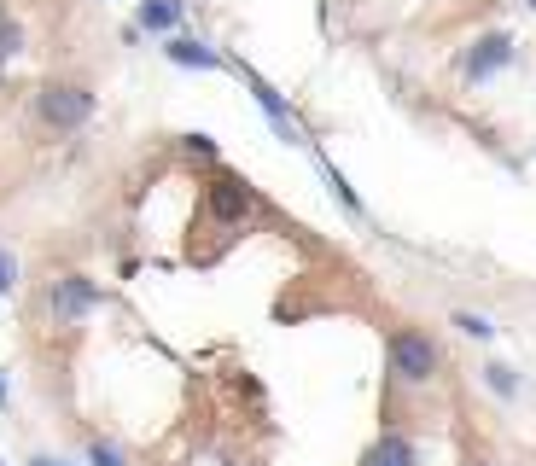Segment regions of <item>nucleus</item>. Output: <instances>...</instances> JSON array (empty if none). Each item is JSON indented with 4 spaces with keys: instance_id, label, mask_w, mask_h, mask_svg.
Here are the masks:
<instances>
[{
    "instance_id": "obj_1",
    "label": "nucleus",
    "mask_w": 536,
    "mask_h": 466,
    "mask_svg": "<svg viewBox=\"0 0 536 466\" xmlns=\"http://www.w3.org/2000/svg\"><path fill=\"white\" fill-rule=\"evenodd\" d=\"M385 362H391V379H397V385H432L437 367H443V350H437L432 333H420V327H397L391 344H385Z\"/></svg>"
},
{
    "instance_id": "obj_2",
    "label": "nucleus",
    "mask_w": 536,
    "mask_h": 466,
    "mask_svg": "<svg viewBox=\"0 0 536 466\" xmlns=\"http://www.w3.org/2000/svg\"><path fill=\"white\" fill-rule=\"evenodd\" d=\"M88 117H94V94H88L82 82H47V88L35 94V123H41V129L70 134V129H82Z\"/></svg>"
},
{
    "instance_id": "obj_3",
    "label": "nucleus",
    "mask_w": 536,
    "mask_h": 466,
    "mask_svg": "<svg viewBox=\"0 0 536 466\" xmlns=\"http://www.w3.org/2000/svg\"><path fill=\"white\" fill-rule=\"evenodd\" d=\"M47 303H53V321L76 327V321H88L105 303V292H100V280H88V274H59V280L47 286Z\"/></svg>"
},
{
    "instance_id": "obj_4",
    "label": "nucleus",
    "mask_w": 536,
    "mask_h": 466,
    "mask_svg": "<svg viewBox=\"0 0 536 466\" xmlns=\"http://www.w3.org/2000/svg\"><path fill=\"white\" fill-rule=\"evenodd\" d=\"M502 65H513V41H507V35H484L467 53V82H490Z\"/></svg>"
},
{
    "instance_id": "obj_5",
    "label": "nucleus",
    "mask_w": 536,
    "mask_h": 466,
    "mask_svg": "<svg viewBox=\"0 0 536 466\" xmlns=\"http://www.w3.org/2000/svg\"><path fill=\"white\" fill-rule=\"evenodd\" d=\"M362 466H420V461H414V443H408L402 432H385V437H373L368 443Z\"/></svg>"
},
{
    "instance_id": "obj_6",
    "label": "nucleus",
    "mask_w": 536,
    "mask_h": 466,
    "mask_svg": "<svg viewBox=\"0 0 536 466\" xmlns=\"http://www.w3.org/2000/svg\"><path fill=\"white\" fill-rule=\"evenodd\" d=\"M245 187H239L234 175H216V181H210V210H216V216H228V222H239V216H245Z\"/></svg>"
},
{
    "instance_id": "obj_7",
    "label": "nucleus",
    "mask_w": 536,
    "mask_h": 466,
    "mask_svg": "<svg viewBox=\"0 0 536 466\" xmlns=\"http://www.w3.org/2000/svg\"><path fill=\"white\" fill-rule=\"evenodd\" d=\"M164 53H169V65H187V70H222V59H216V53H204L199 41H187V35H169Z\"/></svg>"
},
{
    "instance_id": "obj_8",
    "label": "nucleus",
    "mask_w": 536,
    "mask_h": 466,
    "mask_svg": "<svg viewBox=\"0 0 536 466\" xmlns=\"http://www.w3.org/2000/svg\"><path fill=\"white\" fill-rule=\"evenodd\" d=\"M484 385H490V391H496L502 402L519 397V373H513L507 362H484Z\"/></svg>"
},
{
    "instance_id": "obj_9",
    "label": "nucleus",
    "mask_w": 536,
    "mask_h": 466,
    "mask_svg": "<svg viewBox=\"0 0 536 466\" xmlns=\"http://www.w3.org/2000/svg\"><path fill=\"white\" fill-rule=\"evenodd\" d=\"M175 18H181V6H169V0H146V6H140V24H146V30L175 35Z\"/></svg>"
},
{
    "instance_id": "obj_10",
    "label": "nucleus",
    "mask_w": 536,
    "mask_h": 466,
    "mask_svg": "<svg viewBox=\"0 0 536 466\" xmlns=\"http://www.w3.org/2000/svg\"><path fill=\"white\" fill-rule=\"evenodd\" d=\"M88 461H94V466H129V461H123V449H117L111 437H94V443H88Z\"/></svg>"
},
{
    "instance_id": "obj_11",
    "label": "nucleus",
    "mask_w": 536,
    "mask_h": 466,
    "mask_svg": "<svg viewBox=\"0 0 536 466\" xmlns=\"http://www.w3.org/2000/svg\"><path fill=\"white\" fill-rule=\"evenodd\" d=\"M449 327H461L467 338H490V333H496V327H490L484 315H472V309H455V321H449Z\"/></svg>"
},
{
    "instance_id": "obj_12",
    "label": "nucleus",
    "mask_w": 536,
    "mask_h": 466,
    "mask_svg": "<svg viewBox=\"0 0 536 466\" xmlns=\"http://www.w3.org/2000/svg\"><path fill=\"white\" fill-rule=\"evenodd\" d=\"M18 47H24V30H18L12 18H0V65H6V59H12Z\"/></svg>"
},
{
    "instance_id": "obj_13",
    "label": "nucleus",
    "mask_w": 536,
    "mask_h": 466,
    "mask_svg": "<svg viewBox=\"0 0 536 466\" xmlns=\"http://www.w3.org/2000/svg\"><path fill=\"white\" fill-rule=\"evenodd\" d=\"M12 286H18V263H12V251L0 245V298H6Z\"/></svg>"
},
{
    "instance_id": "obj_14",
    "label": "nucleus",
    "mask_w": 536,
    "mask_h": 466,
    "mask_svg": "<svg viewBox=\"0 0 536 466\" xmlns=\"http://www.w3.org/2000/svg\"><path fill=\"white\" fill-rule=\"evenodd\" d=\"M30 466H65V461H53V455H41V461H30Z\"/></svg>"
},
{
    "instance_id": "obj_15",
    "label": "nucleus",
    "mask_w": 536,
    "mask_h": 466,
    "mask_svg": "<svg viewBox=\"0 0 536 466\" xmlns=\"http://www.w3.org/2000/svg\"><path fill=\"white\" fill-rule=\"evenodd\" d=\"M0 408H6V379H0Z\"/></svg>"
},
{
    "instance_id": "obj_16",
    "label": "nucleus",
    "mask_w": 536,
    "mask_h": 466,
    "mask_svg": "<svg viewBox=\"0 0 536 466\" xmlns=\"http://www.w3.org/2000/svg\"><path fill=\"white\" fill-rule=\"evenodd\" d=\"M525 6H536V0H525Z\"/></svg>"
}]
</instances>
